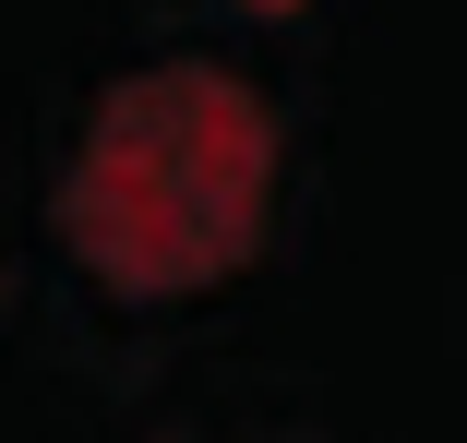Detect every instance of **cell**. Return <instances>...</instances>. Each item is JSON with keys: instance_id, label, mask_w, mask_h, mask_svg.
Here are the masks:
<instances>
[{"instance_id": "cell-1", "label": "cell", "mask_w": 467, "mask_h": 443, "mask_svg": "<svg viewBox=\"0 0 467 443\" xmlns=\"http://www.w3.org/2000/svg\"><path fill=\"white\" fill-rule=\"evenodd\" d=\"M264 204H275V120L216 60L109 84L60 168V240L120 300H180V288L228 276Z\"/></svg>"}]
</instances>
